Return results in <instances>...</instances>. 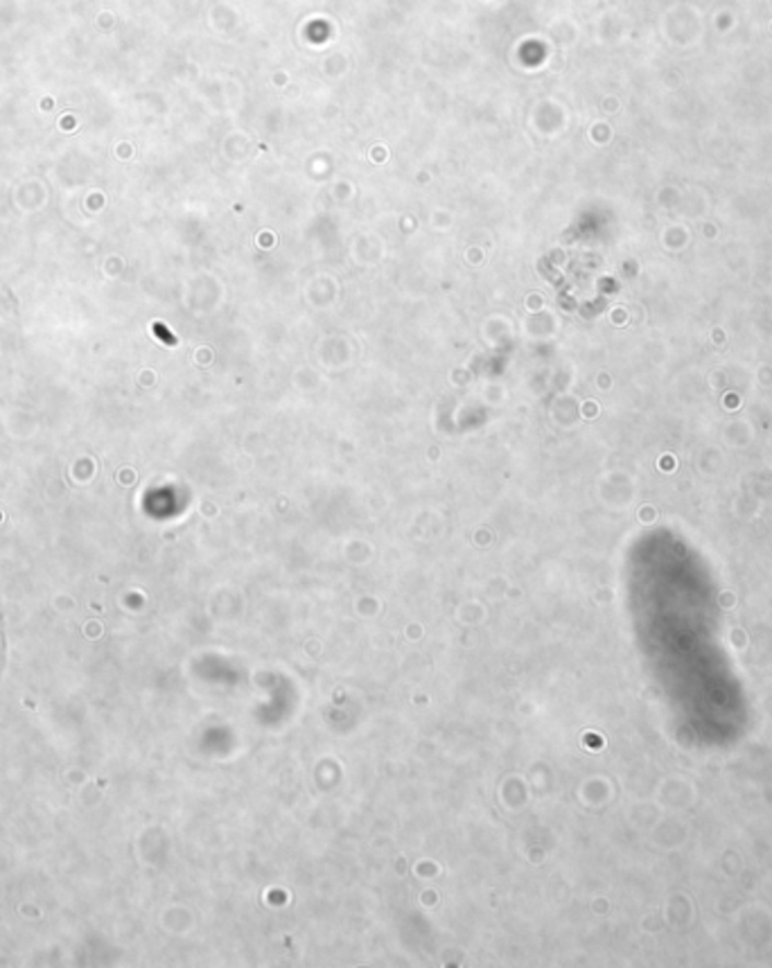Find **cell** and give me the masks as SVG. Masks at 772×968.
Segmentation results:
<instances>
[{
    "label": "cell",
    "mask_w": 772,
    "mask_h": 968,
    "mask_svg": "<svg viewBox=\"0 0 772 968\" xmlns=\"http://www.w3.org/2000/svg\"><path fill=\"white\" fill-rule=\"evenodd\" d=\"M5 664V639H3V626H0V670H3Z\"/></svg>",
    "instance_id": "obj_1"
}]
</instances>
